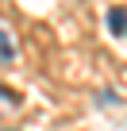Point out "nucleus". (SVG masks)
<instances>
[{
  "instance_id": "obj_3",
  "label": "nucleus",
  "mask_w": 127,
  "mask_h": 131,
  "mask_svg": "<svg viewBox=\"0 0 127 131\" xmlns=\"http://www.w3.org/2000/svg\"><path fill=\"white\" fill-rule=\"evenodd\" d=\"M0 58H12V39H8V31H0Z\"/></svg>"
},
{
  "instance_id": "obj_2",
  "label": "nucleus",
  "mask_w": 127,
  "mask_h": 131,
  "mask_svg": "<svg viewBox=\"0 0 127 131\" xmlns=\"http://www.w3.org/2000/svg\"><path fill=\"white\" fill-rule=\"evenodd\" d=\"M4 112H19V96L12 89H0V116Z\"/></svg>"
},
{
  "instance_id": "obj_1",
  "label": "nucleus",
  "mask_w": 127,
  "mask_h": 131,
  "mask_svg": "<svg viewBox=\"0 0 127 131\" xmlns=\"http://www.w3.org/2000/svg\"><path fill=\"white\" fill-rule=\"evenodd\" d=\"M108 27H112V35H123L127 31V12L123 8H112L108 12Z\"/></svg>"
}]
</instances>
